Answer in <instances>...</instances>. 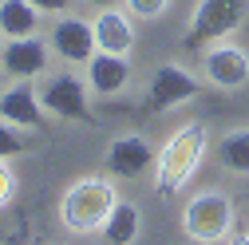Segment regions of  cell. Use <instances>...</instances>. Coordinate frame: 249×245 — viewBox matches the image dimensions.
Returning a JSON list of instances; mask_svg holds the SVG:
<instances>
[{
	"label": "cell",
	"mask_w": 249,
	"mask_h": 245,
	"mask_svg": "<svg viewBox=\"0 0 249 245\" xmlns=\"http://www.w3.org/2000/svg\"><path fill=\"white\" fill-rule=\"evenodd\" d=\"M202 75L222 87V91H237L249 83V52L237 44H217L202 55Z\"/></svg>",
	"instance_id": "7"
},
{
	"label": "cell",
	"mask_w": 249,
	"mask_h": 245,
	"mask_svg": "<svg viewBox=\"0 0 249 245\" xmlns=\"http://www.w3.org/2000/svg\"><path fill=\"white\" fill-rule=\"evenodd\" d=\"M131 83V64L127 55H111V52H95L87 59V87L95 95H119Z\"/></svg>",
	"instance_id": "11"
},
{
	"label": "cell",
	"mask_w": 249,
	"mask_h": 245,
	"mask_svg": "<svg viewBox=\"0 0 249 245\" xmlns=\"http://www.w3.org/2000/svg\"><path fill=\"white\" fill-rule=\"evenodd\" d=\"M115 202H119V194L107 178H79L59 198V222L71 233H99L103 222L111 218Z\"/></svg>",
	"instance_id": "2"
},
{
	"label": "cell",
	"mask_w": 249,
	"mask_h": 245,
	"mask_svg": "<svg viewBox=\"0 0 249 245\" xmlns=\"http://www.w3.org/2000/svg\"><path fill=\"white\" fill-rule=\"evenodd\" d=\"M217 162L230 174L249 178V127H233V131L222 135V142H217Z\"/></svg>",
	"instance_id": "16"
},
{
	"label": "cell",
	"mask_w": 249,
	"mask_h": 245,
	"mask_svg": "<svg viewBox=\"0 0 249 245\" xmlns=\"http://www.w3.org/2000/svg\"><path fill=\"white\" fill-rule=\"evenodd\" d=\"M40 103L52 119H68V122H91V87L64 71V75H52L44 87H40Z\"/></svg>",
	"instance_id": "6"
},
{
	"label": "cell",
	"mask_w": 249,
	"mask_h": 245,
	"mask_svg": "<svg viewBox=\"0 0 249 245\" xmlns=\"http://www.w3.org/2000/svg\"><path fill=\"white\" fill-rule=\"evenodd\" d=\"M245 12H249V0H198L182 48L186 52H202L206 44H217V40L233 36L241 28V20H245Z\"/></svg>",
	"instance_id": "4"
},
{
	"label": "cell",
	"mask_w": 249,
	"mask_h": 245,
	"mask_svg": "<svg viewBox=\"0 0 249 245\" xmlns=\"http://www.w3.org/2000/svg\"><path fill=\"white\" fill-rule=\"evenodd\" d=\"M12 194H16V174H12V166L4 158H0V210L12 202Z\"/></svg>",
	"instance_id": "19"
},
{
	"label": "cell",
	"mask_w": 249,
	"mask_h": 245,
	"mask_svg": "<svg viewBox=\"0 0 249 245\" xmlns=\"http://www.w3.org/2000/svg\"><path fill=\"white\" fill-rule=\"evenodd\" d=\"M52 52L64 59V64H87L91 55H95V28L79 16H59L52 24V36H48Z\"/></svg>",
	"instance_id": "8"
},
{
	"label": "cell",
	"mask_w": 249,
	"mask_h": 245,
	"mask_svg": "<svg viewBox=\"0 0 249 245\" xmlns=\"http://www.w3.org/2000/svg\"><path fill=\"white\" fill-rule=\"evenodd\" d=\"M0 119L12 122V127H20V131H40L44 119H48V111L40 103V91L28 79H20L8 91H0Z\"/></svg>",
	"instance_id": "10"
},
{
	"label": "cell",
	"mask_w": 249,
	"mask_h": 245,
	"mask_svg": "<svg viewBox=\"0 0 249 245\" xmlns=\"http://www.w3.org/2000/svg\"><path fill=\"white\" fill-rule=\"evenodd\" d=\"M198 91H202L198 75H190L182 64H159V68L150 71V79H146L142 107H146L150 115H162V111H170V107H178V103H190Z\"/></svg>",
	"instance_id": "5"
},
{
	"label": "cell",
	"mask_w": 249,
	"mask_h": 245,
	"mask_svg": "<svg viewBox=\"0 0 249 245\" xmlns=\"http://www.w3.org/2000/svg\"><path fill=\"white\" fill-rule=\"evenodd\" d=\"M206 142H210V131L206 122H186V127H178L166 146L159 150V158H154V186H159V194H178L186 182L194 178L202 155H206Z\"/></svg>",
	"instance_id": "1"
},
{
	"label": "cell",
	"mask_w": 249,
	"mask_h": 245,
	"mask_svg": "<svg viewBox=\"0 0 249 245\" xmlns=\"http://www.w3.org/2000/svg\"><path fill=\"white\" fill-rule=\"evenodd\" d=\"M32 4H36L40 12H68L71 0H32Z\"/></svg>",
	"instance_id": "20"
},
{
	"label": "cell",
	"mask_w": 249,
	"mask_h": 245,
	"mask_svg": "<svg viewBox=\"0 0 249 245\" xmlns=\"http://www.w3.org/2000/svg\"><path fill=\"white\" fill-rule=\"evenodd\" d=\"M87 4H95V8H119V0H87Z\"/></svg>",
	"instance_id": "21"
},
{
	"label": "cell",
	"mask_w": 249,
	"mask_h": 245,
	"mask_svg": "<svg viewBox=\"0 0 249 245\" xmlns=\"http://www.w3.org/2000/svg\"><path fill=\"white\" fill-rule=\"evenodd\" d=\"M182 229L198 245H217L233 229V202L226 190H198L182 210Z\"/></svg>",
	"instance_id": "3"
},
{
	"label": "cell",
	"mask_w": 249,
	"mask_h": 245,
	"mask_svg": "<svg viewBox=\"0 0 249 245\" xmlns=\"http://www.w3.org/2000/svg\"><path fill=\"white\" fill-rule=\"evenodd\" d=\"M154 150H150V142L142 139V135H119L111 146H107V155H103V166H107V174H115V178H142L150 166H154Z\"/></svg>",
	"instance_id": "9"
},
{
	"label": "cell",
	"mask_w": 249,
	"mask_h": 245,
	"mask_svg": "<svg viewBox=\"0 0 249 245\" xmlns=\"http://www.w3.org/2000/svg\"><path fill=\"white\" fill-rule=\"evenodd\" d=\"M139 226H142V218H139V206H131V202H115V210H111V218L103 222V237H107V245H135L139 241Z\"/></svg>",
	"instance_id": "15"
},
{
	"label": "cell",
	"mask_w": 249,
	"mask_h": 245,
	"mask_svg": "<svg viewBox=\"0 0 249 245\" xmlns=\"http://www.w3.org/2000/svg\"><path fill=\"white\" fill-rule=\"evenodd\" d=\"M36 24H40V8L32 0H0V36L4 40L36 36Z\"/></svg>",
	"instance_id": "14"
},
{
	"label": "cell",
	"mask_w": 249,
	"mask_h": 245,
	"mask_svg": "<svg viewBox=\"0 0 249 245\" xmlns=\"http://www.w3.org/2000/svg\"><path fill=\"white\" fill-rule=\"evenodd\" d=\"M20 150H28V139L20 135V127H12V122L0 119V158H12V155H20Z\"/></svg>",
	"instance_id": "17"
},
{
	"label": "cell",
	"mask_w": 249,
	"mask_h": 245,
	"mask_svg": "<svg viewBox=\"0 0 249 245\" xmlns=\"http://www.w3.org/2000/svg\"><path fill=\"white\" fill-rule=\"evenodd\" d=\"M91 28H95V48H99V52L131 55V48H135V24H131L127 12H119V8H103Z\"/></svg>",
	"instance_id": "12"
},
{
	"label": "cell",
	"mask_w": 249,
	"mask_h": 245,
	"mask_svg": "<svg viewBox=\"0 0 249 245\" xmlns=\"http://www.w3.org/2000/svg\"><path fill=\"white\" fill-rule=\"evenodd\" d=\"M230 245H249V233H237V237H230Z\"/></svg>",
	"instance_id": "22"
},
{
	"label": "cell",
	"mask_w": 249,
	"mask_h": 245,
	"mask_svg": "<svg viewBox=\"0 0 249 245\" xmlns=\"http://www.w3.org/2000/svg\"><path fill=\"white\" fill-rule=\"evenodd\" d=\"M166 4H170V0H127V8L135 16H142V20H159L166 12Z\"/></svg>",
	"instance_id": "18"
},
{
	"label": "cell",
	"mask_w": 249,
	"mask_h": 245,
	"mask_svg": "<svg viewBox=\"0 0 249 245\" xmlns=\"http://www.w3.org/2000/svg\"><path fill=\"white\" fill-rule=\"evenodd\" d=\"M0 40H4V36H0Z\"/></svg>",
	"instance_id": "23"
},
{
	"label": "cell",
	"mask_w": 249,
	"mask_h": 245,
	"mask_svg": "<svg viewBox=\"0 0 249 245\" xmlns=\"http://www.w3.org/2000/svg\"><path fill=\"white\" fill-rule=\"evenodd\" d=\"M48 68V44L40 36H24V40H8L4 44V71L20 75V79H32Z\"/></svg>",
	"instance_id": "13"
}]
</instances>
